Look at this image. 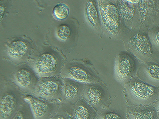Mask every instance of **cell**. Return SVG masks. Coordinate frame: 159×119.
Here are the masks:
<instances>
[{"mask_svg":"<svg viewBox=\"0 0 159 119\" xmlns=\"http://www.w3.org/2000/svg\"><path fill=\"white\" fill-rule=\"evenodd\" d=\"M125 97L129 104L133 107L149 105L159 97V89L134 79L127 85Z\"/></svg>","mask_w":159,"mask_h":119,"instance_id":"cell-1","label":"cell"},{"mask_svg":"<svg viewBox=\"0 0 159 119\" xmlns=\"http://www.w3.org/2000/svg\"><path fill=\"white\" fill-rule=\"evenodd\" d=\"M3 84L0 95V119H10L25 103L26 95L15 84Z\"/></svg>","mask_w":159,"mask_h":119,"instance_id":"cell-2","label":"cell"},{"mask_svg":"<svg viewBox=\"0 0 159 119\" xmlns=\"http://www.w3.org/2000/svg\"><path fill=\"white\" fill-rule=\"evenodd\" d=\"M63 78L54 76L39 77L31 95L50 101L62 102Z\"/></svg>","mask_w":159,"mask_h":119,"instance_id":"cell-3","label":"cell"},{"mask_svg":"<svg viewBox=\"0 0 159 119\" xmlns=\"http://www.w3.org/2000/svg\"><path fill=\"white\" fill-rule=\"evenodd\" d=\"M25 100L29 103L35 119H51L59 110L61 102L46 100L28 95Z\"/></svg>","mask_w":159,"mask_h":119,"instance_id":"cell-4","label":"cell"},{"mask_svg":"<svg viewBox=\"0 0 159 119\" xmlns=\"http://www.w3.org/2000/svg\"><path fill=\"white\" fill-rule=\"evenodd\" d=\"M98 7L103 26L111 34L117 35L120 25V15L114 5L105 1H98Z\"/></svg>","mask_w":159,"mask_h":119,"instance_id":"cell-5","label":"cell"},{"mask_svg":"<svg viewBox=\"0 0 159 119\" xmlns=\"http://www.w3.org/2000/svg\"><path fill=\"white\" fill-rule=\"evenodd\" d=\"M82 99L96 112L105 107L109 100L107 92L96 84L85 85Z\"/></svg>","mask_w":159,"mask_h":119,"instance_id":"cell-6","label":"cell"},{"mask_svg":"<svg viewBox=\"0 0 159 119\" xmlns=\"http://www.w3.org/2000/svg\"><path fill=\"white\" fill-rule=\"evenodd\" d=\"M63 82L61 103L73 105L82 99L86 84L65 78Z\"/></svg>","mask_w":159,"mask_h":119,"instance_id":"cell-7","label":"cell"},{"mask_svg":"<svg viewBox=\"0 0 159 119\" xmlns=\"http://www.w3.org/2000/svg\"><path fill=\"white\" fill-rule=\"evenodd\" d=\"M38 79L29 69L21 68L16 72L12 80L23 93L28 95L32 94Z\"/></svg>","mask_w":159,"mask_h":119,"instance_id":"cell-8","label":"cell"},{"mask_svg":"<svg viewBox=\"0 0 159 119\" xmlns=\"http://www.w3.org/2000/svg\"><path fill=\"white\" fill-rule=\"evenodd\" d=\"M61 77L72 79L85 84H97L99 79L95 75L83 68L78 66H70L62 73Z\"/></svg>","mask_w":159,"mask_h":119,"instance_id":"cell-9","label":"cell"},{"mask_svg":"<svg viewBox=\"0 0 159 119\" xmlns=\"http://www.w3.org/2000/svg\"><path fill=\"white\" fill-rule=\"evenodd\" d=\"M57 58L49 53L43 54L35 62V71L39 77L54 76L57 70Z\"/></svg>","mask_w":159,"mask_h":119,"instance_id":"cell-10","label":"cell"},{"mask_svg":"<svg viewBox=\"0 0 159 119\" xmlns=\"http://www.w3.org/2000/svg\"><path fill=\"white\" fill-rule=\"evenodd\" d=\"M134 70V63L129 55L126 54L119 55L116 60L115 76L118 82L125 83L128 80Z\"/></svg>","mask_w":159,"mask_h":119,"instance_id":"cell-11","label":"cell"},{"mask_svg":"<svg viewBox=\"0 0 159 119\" xmlns=\"http://www.w3.org/2000/svg\"><path fill=\"white\" fill-rule=\"evenodd\" d=\"M97 112L82 99L72 106V115L74 119H95Z\"/></svg>","mask_w":159,"mask_h":119,"instance_id":"cell-12","label":"cell"},{"mask_svg":"<svg viewBox=\"0 0 159 119\" xmlns=\"http://www.w3.org/2000/svg\"><path fill=\"white\" fill-rule=\"evenodd\" d=\"M159 116L155 106L135 107L129 112L128 119H158Z\"/></svg>","mask_w":159,"mask_h":119,"instance_id":"cell-13","label":"cell"},{"mask_svg":"<svg viewBox=\"0 0 159 119\" xmlns=\"http://www.w3.org/2000/svg\"><path fill=\"white\" fill-rule=\"evenodd\" d=\"M130 43L135 51L140 54L146 56L150 54L151 45L148 38L145 35L136 34L130 39Z\"/></svg>","mask_w":159,"mask_h":119,"instance_id":"cell-14","label":"cell"},{"mask_svg":"<svg viewBox=\"0 0 159 119\" xmlns=\"http://www.w3.org/2000/svg\"><path fill=\"white\" fill-rule=\"evenodd\" d=\"M139 12L142 22L151 15H156L159 11L156 2L153 1H140L139 4Z\"/></svg>","mask_w":159,"mask_h":119,"instance_id":"cell-15","label":"cell"},{"mask_svg":"<svg viewBox=\"0 0 159 119\" xmlns=\"http://www.w3.org/2000/svg\"><path fill=\"white\" fill-rule=\"evenodd\" d=\"M28 50V45L24 41L16 40L11 42L8 49V53L10 57L19 59L25 56Z\"/></svg>","mask_w":159,"mask_h":119,"instance_id":"cell-16","label":"cell"},{"mask_svg":"<svg viewBox=\"0 0 159 119\" xmlns=\"http://www.w3.org/2000/svg\"><path fill=\"white\" fill-rule=\"evenodd\" d=\"M119 15L124 20H132L134 16L135 8L129 1H119L117 4Z\"/></svg>","mask_w":159,"mask_h":119,"instance_id":"cell-17","label":"cell"},{"mask_svg":"<svg viewBox=\"0 0 159 119\" xmlns=\"http://www.w3.org/2000/svg\"><path fill=\"white\" fill-rule=\"evenodd\" d=\"M85 15L88 22L93 27H96L99 21V14L93 1H87L85 7Z\"/></svg>","mask_w":159,"mask_h":119,"instance_id":"cell-18","label":"cell"},{"mask_svg":"<svg viewBox=\"0 0 159 119\" xmlns=\"http://www.w3.org/2000/svg\"><path fill=\"white\" fill-rule=\"evenodd\" d=\"M10 119H35V118L29 103L25 101Z\"/></svg>","mask_w":159,"mask_h":119,"instance_id":"cell-19","label":"cell"},{"mask_svg":"<svg viewBox=\"0 0 159 119\" xmlns=\"http://www.w3.org/2000/svg\"><path fill=\"white\" fill-rule=\"evenodd\" d=\"M70 10L69 7L63 3H59L54 7L52 14L54 17L59 21L66 19L69 16Z\"/></svg>","mask_w":159,"mask_h":119,"instance_id":"cell-20","label":"cell"},{"mask_svg":"<svg viewBox=\"0 0 159 119\" xmlns=\"http://www.w3.org/2000/svg\"><path fill=\"white\" fill-rule=\"evenodd\" d=\"M97 119H126L123 112L115 110H104L97 113Z\"/></svg>","mask_w":159,"mask_h":119,"instance_id":"cell-21","label":"cell"},{"mask_svg":"<svg viewBox=\"0 0 159 119\" xmlns=\"http://www.w3.org/2000/svg\"><path fill=\"white\" fill-rule=\"evenodd\" d=\"M71 35V29L69 26L66 24L59 25L57 30V35L61 40L66 41L70 38Z\"/></svg>","mask_w":159,"mask_h":119,"instance_id":"cell-22","label":"cell"},{"mask_svg":"<svg viewBox=\"0 0 159 119\" xmlns=\"http://www.w3.org/2000/svg\"><path fill=\"white\" fill-rule=\"evenodd\" d=\"M148 76L155 82H159V66L156 64H150L147 68Z\"/></svg>","mask_w":159,"mask_h":119,"instance_id":"cell-23","label":"cell"},{"mask_svg":"<svg viewBox=\"0 0 159 119\" xmlns=\"http://www.w3.org/2000/svg\"><path fill=\"white\" fill-rule=\"evenodd\" d=\"M51 119H67V112L66 106L61 103L57 112Z\"/></svg>","mask_w":159,"mask_h":119,"instance_id":"cell-24","label":"cell"},{"mask_svg":"<svg viewBox=\"0 0 159 119\" xmlns=\"http://www.w3.org/2000/svg\"><path fill=\"white\" fill-rule=\"evenodd\" d=\"M64 104L66 106V110H67V119H74L73 117V115H72V106L73 105Z\"/></svg>","mask_w":159,"mask_h":119,"instance_id":"cell-25","label":"cell"},{"mask_svg":"<svg viewBox=\"0 0 159 119\" xmlns=\"http://www.w3.org/2000/svg\"><path fill=\"white\" fill-rule=\"evenodd\" d=\"M5 7L4 5H1L0 7V12H1V19L2 20L4 14H5Z\"/></svg>","mask_w":159,"mask_h":119,"instance_id":"cell-26","label":"cell"},{"mask_svg":"<svg viewBox=\"0 0 159 119\" xmlns=\"http://www.w3.org/2000/svg\"><path fill=\"white\" fill-rule=\"evenodd\" d=\"M154 39L156 44L159 45V30L155 35Z\"/></svg>","mask_w":159,"mask_h":119,"instance_id":"cell-27","label":"cell"},{"mask_svg":"<svg viewBox=\"0 0 159 119\" xmlns=\"http://www.w3.org/2000/svg\"><path fill=\"white\" fill-rule=\"evenodd\" d=\"M155 107L156 108V109H157V113H158L159 117V99L158 101H157V103H156Z\"/></svg>","mask_w":159,"mask_h":119,"instance_id":"cell-28","label":"cell"},{"mask_svg":"<svg viewBox=\"0 0 159 119\" xmlns=\"http://www.w3.org/2000/svg\"></svg>","mask_w":159,"mask_h":119,"instance_id":"cell-29","label":"cell"}]
</instances>
